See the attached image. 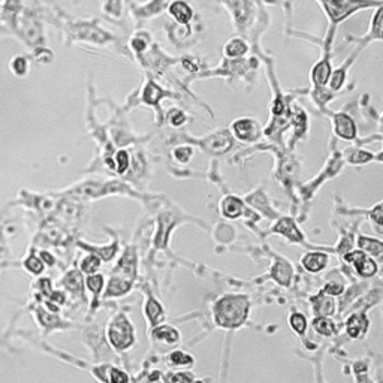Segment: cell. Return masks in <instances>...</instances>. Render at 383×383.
<instances>
[{
	"mask_svg": "<svg viewBox=\"0 0 383 383\" xmlns=\"http://www.w3.org/2000/svg\"><path fill=\"white\" fill-rule=\"evenodd\" d=\"M250 299L246 295L229 293L219 298L213 305L214 323L223 329H237L247 320Z\"/></svg>",
	"mask_w": 383,
	"mask_h": 383,
	"instance_id": "obj_1",
	"label": "cell"
},
{
	"mask_svg": "<svg viewBox=\"0 0 383 383\" xmlns=\"http://www.w3.org/2000/svg\"><path fill=\"white\" fill-rule=\"evenodd\" d=\"M107 338L117 352H126L135 344V326L126 315H115L107 326Z\"/></svg>",
	"mask_w": 383,
	"mask_h": 383,
	"instance_id": "obj_2",
	"label": "cell"
},
{
	"mask_svg": "<svg viewBox=\"0 0 383 383\" xmlns=\"http://www.w3.org/2000/svg\"><path fill=\"white\" fill-rule=\"evenodd\" d=\"M231 131L237 139L243 142H254L262 135L261 124L258 123L256 118H251V117L235 118L231 124Z\"/></svg>",
	"mask_w": 383,
	"mask_h": 383,
	"instance_id": "obj_3",
	"label": "cell"
},
{
	"mask_svg": "<svg viewBox=\"0 0 383 383\" xmlns=\"http://www.w3.org/2000/svg\"><path fill=\"white\" fill-rule=\"evenodd\" d=\"M344 261L350 265H353L355 271L358 272V275L364 277V278H368V277H373L377 274L379 271V267H377V262L365 254L364 251L361 250H350L344 254Z\"/></svg>",
	"mask_w": 383,
	"mask_h": 383,
	"instance_id": "obj_4",
	"label": "cell"
},
{
	"mask_svg": "<svg viewBox=\"0 0 383 383\" xmlns=\"http://www.w3.org/2000/svg\"><path fill=\"white\" fill-rule=\"evenodd\" d=\"M134 278L120 275V274H113L110 282H108V288L104 293V298H113V296H121L131 291L132 285H134Z\"/></svg>",
	"mask_w": 383,
	"mask_h": 383,
	"instance_id": "obj_5",
	"label": "cell"
},
{
	"mask_svg": "<svg viewBox=\"0 0 383 383\" xmlns=\"http://www.w3.org/2000/svg\"><path fill=\"white\" fill-rule=\"evenodd\" d=\"M272 232H277V234L283 235L285 238H288L292 243H301L304 240L302 232L299 231V227L296 226V223L293 222L292 219H289V217L280 219L274 225V227H272Z\"/></svg>",
	"mask_w": 383,
	"mask_h": 383,
	"instance_id": "obj_6",
	"label": "cell"
},
{
	"mask_svg": "<svg viewBox=\"0 0 383 383\" xmlns=\"http://www.w3.org/2000/svg\"><path fill=\"white\" fill-rule=\"evenodd\" d=\"M168 14L178 24L189 25L193 17V9L186 0H172L168 6Z\"/></svg>",
	"mask_w": 383,
	"mask_h": 383,
	"instance_id": "obj_7",
	"label": "cell"
},
{
	"mask_svg": "<svg viewBox=\"0 0 383 383\" xmlns=\"http://www.w3.org/2000/svg\"><path fill=\"white\" fill-rule=\"evenodd\" d=\"M329 256L323 251H309L301 258V264L304 270L309 272H320L328 267Z\"/></svg>",
	"mask_w": 383,
	"mask_h": 383,
	"instance_id": "obj_8",
	"label": "cell"
},
{
	"mask_svg": "<svg viewBox=\"0 0 383 383\" xmlns=\"http://www.w3.org/2000/svg\"><path fill=\"white\" fill-rule=\"evenodd\" d=\"M370 322L364 313H353L346 322V333L350 338L364 337L368 331Z\"/></svg>",
	"mask_w": 383,
	"mask_h": 383,
	"instance_id": "obj_9",
	"label": "cell"
},
{
	"mask_svg": "<svg viewBox=\"0 0 383 383\" xmlns=\"http://www.w3.org/2000/svg\"><path fill=\"white\" fill-rule=\"evenodd\" d=\"M151 337L156 341H160V343H166V344H175L181 340V333L171 326V325H166V323H159L156 326H153V331H151Z\"/></svg>",
	"mask_w": 383,
	"mask_h": 383,
	"instance_id": "obj_10",
	"label": "cell"
},
{
	"mask_svg": "<svg viewBox=\"0 0 383 383\" xmlns=\"http://www.w3.org/2000/svg\"><path fill=\"white\" fill-rule=\"evenodd\" d=\"M334 131L340 138L346 141H352L356 136V126L350 117L346 114H337L334 118Z\"/></svg>",
	"mask_w": 383,
	"mask_h": 383,
	"instance_id": "obj_11",
	"label": "cell"
},
{
	"mask_svg": "<svg viewBox=\"0 0 383 383\" xmlns=\"http://www.w3.org/2000/svg\"><path fill=\"white\" fill-rule=\"evenodd\" d=\"M312 305H313V310L317 316H333L336 313V301L333 299V296L326 295V293L320 292L319 295L313 296L310 299Z\"/></svg>",
	"mask_w": 383,
	"mask_h": 383,
	"instance_id": "obj_12",
	"label": "cell"
},
{
	"mask_svg": "<svg viewBox=\"0 0 383 383\" xmlns=\"http://www.w3.org/2000/svg\"><path fill=\"white\" fill-rule=\"evenodd\" d=\"M244 211V203L237 196H226L220 203V213L226 219H238Z\"/></svg>",
	"mask_w": 383,
	"mask_h": 383,
	"instance_id": "obj_13",
	"label": "cell"
},
{
	"mask_svg": "<svg viewBox=\"0 0 383 383\" xmlns=\"http://www.w3.org/2000/svg\"><path fill=\"white\" fill-rule=\"evenodd\" d=\"M144 313H145V317L148 319V322H150L151 326H156L159 323H162L163 319H165L163 307L160 305V302H159L158 299H155L153 296L147 298L145 305H144Z\"/></svg>",
	"mask_w": 383,
	"mask_h": 383,
	"instance_id": "obj_14",
	"label": "cell"
},
{
	"mask_svg": "<svg viewBox=\"0 0 383 383\" xmlns=\"http://www.w3.org/2000/svg\"><path fill=\"white\" fill-rule=\"evenodd\" d=\"M331 72L333 70H331V65H329L328 57H325L319 63H316L315 68L312 70V80H313L316 87H323L328 83V80L331 76Z\"/></svg>",
	"mask_w": 383,
	"mask_h": 383,
	"instance_id": "obj_15",
	"label": "cell"
},
{
	"mask_svg": "<svg viewBox=\"0 0 383 383\" xmlns=\"http://www.w3.org/2000/svg\"><path fill=\"white\" fill-rule=\"evenodd\" d=\"M358 247H360L361 251H364L368 256H373V258H380L382 256L383 244L382 241L377 240V238H370V237H365V235H360L358 237Z\"/></svg>",
	"mask_w": 383,
	"mask_h": 383,
	"instance_id": "obj_16",
	"label": "cell"
},
{
	"mask_svg": "<svg viewBox=\"0 0 383 383\" xmlns=\"http://www.w3.org/2000/svg\"><path fill=\"white\" fill-rule=\"evenodd\" d=\"M248 51V44L241 38H234L227 41L223 48V53L227 59H240L246 56Z\"/></svg>",
	"mask_w": 383,
	"mask_h": 383,
	"instance_id": "obj_17",
	"label": "cell"
},
{
	"mask_svg": "<svg viewBox=\"0 0 383 383\" xmlns=\"http://www.w3.org/2000/svg\"><path fill=\"white\" fill-rule=\"evenodd\" d=\"M272 278L277 280V283L283 285V286H288L291 283V278H292V267L289 265V262L283 261V259H278L272 268V272H271Z\"/></svg>",
	"mask_w": 383,
	"mask_h": 383,
	"instance_id": "obj_18",
	"label": "cell"
},
{
	"mask_svg": "<svg viewBox=\"0 0 383 383\" xmlns=\"http://www.w3.org/2000/svg\"><path fill=\"white\" fill-rule=\"evenodd\" d=\"M312 323H313V328H315L316 333L323 336V337H333L336 334V331H337L336 323L326 316H316Z\"/></svg>",
	"mask_w": 383,
	"mask_h": 383,
	"instance_id": "obj_19",
	"label": "cell"
},
{
	"mask_svg": "<svg viewBox=\"0 0 383 383\" xmlns=\"http://www.w3.org/2000/svg\"><path fill=\"white\" fill-rule=\"evenodd\" d=\"M168 360L169 362L174 365V367H180V368H189L195 364V358L184 352V350H174L168 355Z\"/></svg>",
	"mask_w": 383,
	"mask_h": 383,
	"instance_id": "obj_20",
	"label": "cell"
},
{
	"mask_svg": "<svg viewBox=\"0 0 383 383\" xmlns=\"http://www.w3.org/2000/svg\"><path fill=\"white\" fill-rule=\"evenodd\" d=\"M289 326L295 334L304 336L307 331V326H309L307 317L299 312H293L292 315L289 316Z\"/></svg>",
	"mask_w": 383,
	"mask_h": 383,
	"instance_id": "obj_21",
	"label": "cell"
},
{
	"mask_svg": "<svg viewBox=\"0 0 383 383\" xmlns=\"http://www.w3.org/2000/svg\"><path fill=\"white\" fill-rule=\"evenodd\" d=\"M163 94H165V93H163L162 89L158 87L155 83H148L147 87H145V90L142 93V99H144V102L148 104V105H159V100H160L162 97H165Z\"/></svg>",
	"mask_w": 383,
	"mask_h": 383,
	"instance_id": "obj_22",
	"label": "cell"
},
{
	"mask_svg": "<svg viewBox=\"0 0 383 383\" xmlns=\"http://www.w3.org/2000/svg\"><path fill=\"white\" fill-rule=\"evenodd\" d=\"M86 286L94 296H99V293L102 292L104 286H105V278L102 274H89V277L86 278Z\"/></svg>",
	"mask_w": 383,
	"mask_h": 383,
	"instance_id": "obj_23",
	"label": "cell"
},
{
	"mask_svg": "<svg viewBox=\"0 0 383 383\" xmlns=\"http://www.w3.org/2000/svg\"><path fill=\"white\" fill-rule=\"evenodd\" d=\"M346 159L353 165H364L373 160V155L364 150H346Z\"/></svg>",
	"mask_w": 383,
	"mask_h": 383,
	"instance_id": "obj_24",
	"label": "cell"
},
{
	"mask_svg": "<svg viewBox=\"0 0 383 383\" xmlns=\"http://www.w3.org/2000/svg\"><path fill=\"white\" fill-rule=\"evenodd\" d=\"M100 258L96 254H89L83 259L81 262V270L84 271L86 274H94L96 271L100 268Z\"/></svg>",
	"mask_w": 383,
	"mask_h": 383,
	"instance_id": "obj_25",
	"label": "cell"
},
{
	"mask_svg": "<svg viewBox=\"0 0 383 383\" xmlns=\"http://www.w3.org/2000/svg\"><path fill=\"white\" fill-rule=\"evenodd\" d=\"M129 163H131V159L126 150H120L115 153V171L118 174H124L129 169Z\"/></svg>",
	"mask_w": 383,
	"mask_h": 383,
	"instance_id": "obj_26",
	"label": "cell"
},
{
	"mask_svg": "<svg viewBox=\"0 0 383 383\" xmlns=\"http://www.w3.org/2000/svg\"><path fill=\"white\" fill-rule=\"evenodd\" d=\"M107 380L110 383H131V377L126 371L120 370V368H110V371L107 373Z\"/></svg>",
	"mask_w": 383,
	"mask_h": 383,
	"instance_id": "obj_27",
	"label": "cell"
},
{
	"mask_svg": "<svg viewBox=\"0 0 383 383\" xmlns=\"http://www.w3.org/2000/svg\"><path fill=\"white\" fill-rule=\"evenodd\" d=\"M165 379L168 383H192L193 374L189 371H175V373H169Z\"/></svg>",
	"mask_w": 383,
	"mask_h": 383,
	"instance_id": "obj_28",
	"label": "cell"
},
{
	"mask_svg": "<svg viewBox=\"0 0 383 383\" xmlns=\"http://www.w3.org/2000/svg\"><path fill=\"white\" fill-rule=\"evenodd\" d=\"M322 292L334 298V296H338V295L344 292V285L340 283V282H326Z\"/></svg>",
	"mask_w": 383,
	"mask_h": 383,
	"instance_id": "obj_29",
	"label": "cell"
},
{
	"mask_svg": "<svg viewBox=\"0 0 383 383\" xmlns=\"http://www.w3.org/2000/svg\"><path fill=\"white\" fill-rule=\"evenodd\" d=\"M193 156V150L190 147H177L174 150V158L180 163H187Z\"/></svg>",
	"mask_w": 383,
	"mask_h": 383,
	"instance_id": "obj_30",
	"label": "cell"
},
{
	"mask_svg": "<svg viewBox=\"0 0 383 383\" xmlns=\"http://www.w3.org/2000/svg\"><path fill=\"white\" fill-rule=\"evenodd\" d=\"M65 283H66V286H68L69 289H73V291H78L80 288H83V278H81V275L78 274V272H69L68 277H66V280H65Z\"/></svg>",
	"mask_w": 383,
	"mask_h": 383,
	"instance_id": "obj_31",
	"label": "cell"
},
{
	"mask_svg": "<svg viewBox=\"0 0 383 383\" xmlns=\"http://www.w3.org/2000/svg\"><path fill=\"white\" fill-rule=\"evenodd\" d=\"M186 114L180 111V110H174L172 113L169 114V123L174 126V127H180L186 123Z\"/></svg>",
	"mask_w": 383,
	"mask_h": 383,
	"instance_id": "obj_32",
	"label": "cell"
},
{
	"mask_svg": "<svg viewBox=\"0 0 383 383\" xmlns=\"http://www.w3.org/2000/svg\"><path fill=\"white\" fill-rule=\"evenodd\" d=\"M42 264H44V262H41V261H39L38 258H35V256H32V258H29V259L25 261L27 270L35 272V274L42 272V270H44V265H42Z\"/></svg>",
	"mask_w": 383,
	"mask_h": 383,
	"instance_id": "obj_33",
	"label": "cell"
},
{
	"mask_svg": "<svg viewBox=\"0 0 383 383\" xmlns=\"http://www.w3.org/2000/svg\"><path fill=\"white\" fill-rule=\"evenodd\" d=\"M132 46H134V49H135V51L141 53V51H144V49H145L147 42H145L144 39H141V38H135V39L132 41Z\"/></svg>",
	"mask_w": 383,
	"mask_h": 383,
	"instance_id": "obj_34",
	"label": "cell"
},
{
	"mask_svg": "<svg viewBox=\"0 0 383 383\" xmlns=\"http://www.w3.org/2000/svg\"><path fill=\"white\" fill-rule=\"evenodd\" d=\"M41 256H42V259L45 261L48 265H53V264H54V258H53V256H51L49 253H46V251H42V253H41Z\"/></svg>",
	"mask_w": 383,
	"mask_h": 383,
	"instance_id": "obj_35",
	"label": "cell"
},
{
	"mask_svg": "<svg viewBox=\"0 0 383 383\" xmlns=\"http://www.w3.org/2000/svg\"><path fill=\"white\" fill-rule=\"evenodd\" d=\"M135 383H151L148 379H139V380H136Z\"/></svg>",
	"mask_w": 383,
	"mask_h": 383,
	"instance_id": "obj_36",
	"label": "cell"
}]
</instances>
